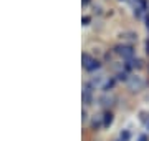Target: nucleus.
Masks as SVG:
<instances>
[{"label": "nucleus", "mask_w": 149, "mask_h": 141, "mask_svg": "<svg viewBox=\"0 0 149 141\" xmlns=\"http://www.w3.org/2000/svg\"><path fill=\"white\" fill-rule=\"evenodd\" d=\"M81 60H83V68H85L86 71H95V70L100 68V61H98L95 57H91L90 53H83Z\"/></svg>", "instance_id": "obj_1"}, {"label": "nucleus", "mask_w": 149, "mask_h": 141, "mask_svg": "<svg viewBox=\"0 0 149 141\" xmlns=\"http://www.w3.org/2000/svg\"><path fill=\"white\" fill-rule=\"evenodd\" d=\"M116 55H119V57H123L124 60H129V58H133V55H134V50L131 48V47H126V45H123V47H116Z\"/></svg>", "instance_id": "obj_2"}, {"label": "nucleus", "mask_w": 149, "mask_h": 141, "mask_svg": "<svg viewBox=\"0 0 149 141\" xmlns=\"http://www.w3.org/2000/svg\"><path fill=\"white\" fill-rule=\"evenodd\" d=\"M143 80H141V76H131L128 80V87L129 90H133V91H139L141 88H143Z\"/></svg>", "instance_id": "obj_3"}, {"label": "nucleus", "mask_w": 149, "mask_h": 141, "mask_svg": "<svg viewBox=\"0 0 149 141\" xmlns=\"http://www.w3.org/2000/svg\"><path fill=\"white\" fill-rule=\"evenodd\" d=\"M91 95H93L91 85H86V88L83 90V103L85 105H91Z\"/></svg>", "instance_id": "obj_4"}, {"label": "nucleus", "mask_w": 149, "mask_h": 141, "mask_svg": "<svg viewBox=\"0 0 149 141\" xmlns=\"http://www.w3.org/2000/svg\"><path fill=\"white\" fill-rule=\"evenodd\" d=\"M111 123H113V114L109 113V111H106V113H104V118H103V126H104V128H109Z\"/></svg>", "instance_id": "obj_5"}, {"label": "nucleus", "mask_w": 149, "mask_h": 141, "mask_svg": "<svg viewBox=\"0 0 149 141\" xmlns=\"http://www.w3.org/2000/svg\"><path fill=\"white\" fill-rule=\"evenodd\" d=\"M131 138V131L129 130H123L121 131V141H129Z\"/></svg>", "instance_id": "obj_6"}, {"label": "nucleus", "mask_w": 149, "mask_h": 141, "mask_svg": "<svg viewBox=\"0 0 149 141\" xmlns=\"http://www.w3.org/2000/svg\"><path fill=\"white\" fill-rule=\"evenodd\" d=\"M91 128H93V130H98V128H100V121L93 119V121H91Z\"/></svg>", "instance_id": "obj_7"}, {"label": "nucleus", "mask_w": 149, "mask_h": 141, "mask_svg": "<svg viewBox=\"0 0 149 141\" xmlns=\"http://www.w3.org/2000/svg\"><path fill=\"white\" fill-rule=\"evenodd\" d=\"M113 85H114V80H109V82H106V85H104V90H109V88H113Z\"/></svg>", "instance_id": "obj_8"}, {"label": "nucleus", "mask_w": 149, "mask_h": 141, "mask_svg": "<svg viewBox=\"0 0 149 141\" xmlns=\"http://www.w3.org/2000/svg\"><path fill=\"white\" fill-rule=\"evenodd\" d=\"M138 141H149V136H148V135H141Z\"/></svg>", "instance_id": "obj_9"}, {"label": "nucleus", "mask_w": 149, "mask_h": 141, "mask_svg": "<svg viewBox=\"0 0 149 141\" xmlns=\"http://www.w3.org/2000/svg\"><path fill=\"white\" fill-rule=\"evenodd\" d=\"M141 119H143L144 123H146V121L149 119V114H148V113H143V114H141Z\"/></svg>", "instance_id": "obj_10"}, {"label": "nucleus", "mask_w": 149, "mask_h": 141, "mask_svg": "<svg viewBox=\"0 0 149 141\" xmlns=\"http://www.w3.org/2000/svg\"><path fill=\"white\" fill-rule=\"evenodd\" d=\"M83 22H85L83 25H88V23H90V17H85V18H83Z\"/></svg>", "instance_id": "obj_11"}, {"label": "nucleus", "mask_w": 149, "mask_h": 141, "mask_svg": "<svg viewBox=\"0 0 149 141\" xmlns=\"http://www.w3.org/2000/svg\"><path fill=\"white\" fill-rule=\"evenodd\" d=\"M148 130H149V123H148Z\"/></svg>", "instance_id": "obj_12"}, {"label": "nucleus", "mask_w": 149, "mask_h": 141, "mask_svg": "<svg viewBox=\"0 0 149 141\" xmlns=\"http://www.w3.org/2000/svg\"><path fill=\"white\" fill-rule=\"evenodd\" d=\"M119 141H121V140H119Z\"/></svg>", "instance_id": "obj_13"}]
</instances>
